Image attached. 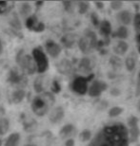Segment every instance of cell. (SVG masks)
Segmentation results:
<instances>
[{"label":"cell","instance_id":"cell-1","mask_svg":"<svg viewBox=\"0 0 140 146\" xmlns=\"http://www.w3.org/2000/svg\"><path fill=\"white\" fill-rule=\"evenodd\" d=\"M128 128L121 122L105 125L96 133L88 146H129Z\"/></svg>","mask_w":140,"mask_h":146},{"label":"cell","instance_id":"cell-2","mask_svg":"<svg viewBox=\"0 0 140 146\" xmlns=\"http://www.w3.org/2000/svg\"><path fill=\"white\" fill-rule=\"evenodd\" d=\"M54 97L50 92H42L31 101V110L38 117L45 116L54 104Z\"/></svg>","mask_w":140,"mask_h":146},{"label":"cell","instance_id":"cell-3","mask_svg":"<svg viewBox=\"0 0 140 146\" xmlns=\"http://www.w3.org/2000/svg\"><path fill=\"white\" fill-rule=\"evenodd\" d=\"M15 61L18 64L19 66L25 73L29 75L33 74L37 70L36 62H34L33 58L29 54H26L25 51L21 49L16 53Z\"/></svg>","mask_w":140,"mask_h":146},{"label":"cell","instance_id":"cell-4","mask_svg":"<svg viewBox=\"0 0 140 146\" xmlns=\"http://www.w3.org/2000/svg\"><path fill=\"white\" fill-rule=\"evenodd\" d=\"M33 58L36 62L37 71L39 73H44L49 68V61L45 52L40 48H36L33 50Z\"/></svg>","mask_w":140,"mask_h":146},{"label":"cell","instance_id":"cell-5","mask_svg":"<svg viewBox=\"0 0 140 146\" xmlns=\"http://www.w3.org/2000/svg\"><path fill=\"white\" fill-rule=\"evenodd\" d=\"M92 77L90 76V77H77L75 78L72 83V89L74 93H76L78 95H84L88 92V82L91 80V78Z\"/></svg>","mask_w":140,"mask_h":146},{"label":"cell","instance_id":"cell-6","mask_svg":"<svg viewBox=\"0 0 140 146\" xmlns=\"http://www.w3.org/2000/svg\"><path fill=\"white\" fill-rule=\"evenodd\" d=\"M128 125H129V139L130 141L135 142L138 139L140 130L138 127V119L135 116H132L128 119Z\"/></svg>","mask_w":140,"mask_h":146},{"label":"cell","instance_id":"cell-7","mask_svg":"<svg viewBox=\"0 0 140 146\" xmlns=\"http://www.w3.org/2000/svg\"><path fill=\"white\" fill-rule=\"evenodd\" d=\"M108 88V84L103 81L96 80L92 82L91 86L89 87L88 93L91 97H98Z\"/></svg>","mask_w":140,"mask_h":146},{"label":"cell","instance_id":"cell-8","mask_svg":"<svg viewBox=\"0 0 140 146\" xmlns=\"http://www.w3.org/2000/svg\"><path fill=\"white\" fill-rule=\"evenodd\" d=\"M26 27L30 31H36V33H42L45 30V25L42 22H39L36 15L28 17L26 20Z\"/></svg>","mask_w":140,"mask_h":146},{"label":"cell","instance_id":"cell-9","mask_svg":"<svg viewBox=\"0 0 140 146\" xmlns=\"http://www.w3.org/2000/svg\"><path fill=\"white\" fill-rule=\"evenodd\" d=\"M45 48H46L47 52H48V54L50 56H52V58H57L59 56V54L61 53V50H62L61 46L52 40L47 41L45 44Z\"/></svg>","mask_w":140,"mask_h":146},{"label":"cell","instance_id":"cell-10","mask_svg":"<svg viewBox=\"0 0 140 146\" xmlns=\"http://www.w3.org/2000/svg\"><path fill=\"white\" fill-rule=\"evenodd\" d=\"M64 109L61 106H56L52 110L49 115V119L52 123H57L64 118Z\"/></svg>","mask_w":140,"mask_h":146},{"label":"cell","instance_id":"cell-11","mask_svg":"<svg viewBox=\"0 0 140 146\" xmlns=\"http://www.w3.org/2000/svg\"><path fill=\"white\" fill-rule=\"evenodd\" d=\"M78 46H79L80 50L85 54H88L92 50L90 39L86 34H84V35L82 37H80V39L78 40Z\"/></svg>","mask_w":140,"mask_h":146},{"label":"cell","instance_id":"cell-12","mask_svg":"<svg viewBox=\"0 0 140 146\" xmlns=\"http://www.w3.org/2000/svg\"><path fill=\"white\" fill-rule=\"evenodd\" d=\"M99 31H100V33L103 35L105 38L109 37L111 34H112V25H111L110 21L108 20H102L99 24Z\"/></svg>","mask_w":140,"mask_h":146},{"label":"cell","instance_id":"cell-13","mask_svg":"<svg viewBox=\"0 0 140 146\" xmlns=\"http://www.w3.org/2000/svg\"><path fill=\"white\" fill-rule=\"evenodd\" d=\"M75 133V128L72 124H66L61 128L59 131V136L62 139H71L72 136H74Z\"/></svg>","mask_w":140,"mask_h":146},{"label":"cell","instance_id":"cell-14","mask_svg":"<svg viewBox=\"0 0 140 146\" xmlns=\"http://www.w3.org/2000/svg\"><path fill=\"white\" fill-rule=\"evenodd\" d=\"M132 13H130L129 11L127 10H124V11H121L120 13L117 14V19L118 21L121 23L123 26H127V25H130L131 22H132Z\"/></svg>","mask_w":140,"mask_h":146},{"label":"cell","instance_id":"cell-15","mask_svg":"<svg viewBox=\"0 0 140 146\" xmlns=\"http://www.w3.org/2000/svg\"><path fill=\"white\" fill-rule=\"evenodd\" d=\"M128 48H129V45L124 40H120L113 46V51L117 55H124L128 51Z\"/></svg>","mask_w":140,"mask_h":146},{"label":"cell","instance_id":"cell-16","mask_svg":"<svg viewBox=\"0 0 140 146\" xmlns=\"http://www.w3.org/2000/svg\"><path fill=\"white\" fill-rule=\"evenodd\" d=\"M20 142V134L13 133L6 139L5 146H18Z\"/></svg>","mask_w":140,"mask_h":146},{"label":"cell","instance_id":"cell-17","mask_svg":"<svg viewBox=\"0 0 140 146\" xmlns=\"http://www.w3.org/2000/svg\"><path fill=\"white\" fill-rule=\"evenodd\" d=\"M33 88L36 90V92H37L38 94L44 92V77L40 76L37 77L33 82Z\"/></svg>","mask_w":140,"mask_h":146},{"label":"cell","instance_id":"cell-18","mask_svg":"<svg viewBox=\"0 0 140 146\" xmlns=\"http://www.w3.org/2000/svg\"><path fill=\"white\" fill-rule=\"evenodd\" d=\"M75 40H76V37L74 34H67V35L61 38V42H62L63 46H66V48H72L74 46Z\"/></svg>","mask_w":140,"mask_h":146},{"label":"cell","instance_id":"cell-19","mask_svg":"<svg viewBox=\"0 0 140 146\" xmlns=\"http://www.w3.org/2000/svg\"><path fill=\"white\" fill-rule=\"evenodd\" d=\"M133 54L135 53L129 55V56L126 58V60H125V66H126V68L129 71L133 70L136 66V58Z\"/></svg>","mask_w":140,"mask_h":146},{"label":"cell","instance_id":"cell-20","mask_svg":"<svg viewBox=\"0 0 140 146\" xmlns=\"http://www.w3.org/2000/svg\"><path fill=\"white\" fill-rule=\"evenodd\" d=\"M84 34H86L87 36L89 37L90 39V42H91V45H92V49H94L97 48V45H98V40H97V36L96 34L93 33V31H90V30H86Z\"/></svg>","mask_w":140,"mask_h":146},{"label":"cell","instance_id":"cell-21","mask_svg":"<svg viewBox=\"0 0 140 146\" xmlns=\"http://www.w3.org/2000/svg\"><path fill=\"white\" fill-rule=\"evenodd\" d=\"M22 81V76L14 69H11V72L9 73V82L11 84H19Z\"/></svg>","mask_w":140,"mask_h":146},{"label":"cell","instance_id":"cell-22","mask_svg":"<svg viewBox=\"0 0 140 146\" xmlns=\"http://www.w3.org/2000/svg\"><path fill=\"white\" fill-rule=\"evenodd\" d=\"M129 35V33H128V29L125 27V26H120L117 31H115V33H113V36L119 38V39L123 40V39H126Z\"/></svg>","mask_w":140,"mask_h":146},{"label":"cell","instance_id":"cell-23","mask_svg":"<svg viewBox=\"0 0 140 146\" xmlns=\"http://www.w3.org/2000/svg\"><path fill=\"white\" fill-rule=\"evenodd\" d=\"M10 128V121L7 118H0V136L5 135Z\"/></svg>","mask_w":140,"mask_h":146},{"label":"cell","instance_id":"cell-24","mask_svg":"<svg viewBox=\"0 0 140 146\" xmlns=\"http://www.w3.org/2000/svg\"><path fill=\"white\" fill-rule=\"evenodd\" d=\"M79 68L82 71L86 72L92 68V61L89 58H83L79 63Z\"/></svg>","mask_w":140,"mask_h":146},{"label":"cell","instance_id":"cell-25","mask_svg":"<svg viewBox=\"0 0 140 146\" xmlns=\"http://www.w3.org/2000/svg\"><path fill=\"white\" fill-rule=\"evenodd\" d=\"M25 95L26 94H25L24 90H22V89L16 90V91L13 94V103H15V104L21 103L22 100L25 97Z\"/></svg>","mask_w":140,"mask_h":146},{"label":"cell","instance_id":"cell-26","mask_svg":"<svg viewBox=\"0 0 140 146\" xmlns=\"http://www.w3.org/2000/svg\"><path fill=\"white\" fill-rule=\"evenodd\" d=\"M58 70L61 73H68L71 70V66H70L69 61L67 60L60 61L59 65H58Z\"/></svg>","mask_w":140,"mask_h":146},{"label":"cell","instance_id":"cell-27","mask_svg":"<svg viewBox=\"0 0 140 146\" xmlns=\"http://www.w3.org/2000/svg\"><path fill=\"white\" fill-rule=\"evenodd\" d=\"M79 139L81 141H84V142L90 141V139H92V132L89 129L83 130L82 132L79 134Z\"/></svg>","mask_w":140,"mask_h":146},{"label":"cell","instance_id":"cell-28","mask_svg":"<svg viewBox=\"0 0 140 146\" xmlns=\"http://www.w3.org/2000/svg\"><path fill=\"white\" fill-rule=\"evenodd\" d=\"M123 112V108H121L120 106H113L109 111V116L111 118H115L121 115V113Z\"/></svg>","mask_w":140,"mask_h":146},{"label":"cell","instance_id":"cell-29","mask_svg":"<svg viewBox=\"0 0 140 146\" xmlns=\"http://www.w3.org/2000/svg\"><path fill=\"white\" fill-rule=\"evenodd\" d=\"M20 13L23 16H27L31 13V6L28 3H23L20 7Z\"/></svg>","mask_w":140,"mask_h":146},{"label":"cell","instance_id":"cell-30","mask_svg":"<svg viewBox=\"0 0 140 146\" xmlns=\"http://www.w3.org/2000/svg\"><path fill=\"white\" fill-rule=\"evenodd\" d=\"M89 10V3L87 2H79L78 3V11L81 14L86 13Z\"/></svg>","mask_w":140,"mask_h":146},{"label":"cell","instance_id":"cell-31","mask_svg":"<svg viewBox=\"0 0 140 146\" xmlns=\"http://www.w3.org/2000/svg\"><path fill=\"white\" fill-rule=\"evenodd\" d=\"M133 26L137 33H140V13H137L133 18Z\"/></svg>","mask_w":140,"mask_h":146},{"label":"cell","instance_id":"cell-32","mask_svg":"<svg viewBox=\"0 0 140 146\" xmlns=\"http://www.w3.org/2000/svg\"><path fill=\"white\" fill-rule=\"evenodd\" d=\"M122 6H123V3H122L121 1H113L112 3H111V7H112L113 10H115V11L120 10V9L122 8Z\"/></svg>","mask_w":140,"mask_h":146},{"label":"cell","instance_id":"cell-33","mask_svg":"<svg viewBox=\"0 0 140 146\" xmlns=\"http://www.w3.org/2000/svg\"><path fill=\"white\" fill-rule=\"evenodd\" d=\"M9 3L6 1H0V13H5L9 11Z\"/></svg>","mask_w":140,"mask_h":146},{"label":"cell","instance_id":"cell-34","mask_svg":"<svg viewBox=\"0 0 140 146\" xmlns=\"http://www.w3.org/2000/svg\"><path fill=\"white\" fill-rule=\"evenodd\" d=\"M60 90H61V87H60L59 83L54 80V82H52V91L54 92V93H58Z\"/></svg>","mask_w":140,"mask_h":146},{"label":"cell","instance_id":"cell-35","mask_svg":"<svg viewBox=\"0 0 140 146\" xmlns=\"http://www.w3.org/2000/svg\"><path fill=\"white\" fill-rule=\"evenodd\" d=\"M91 21L92 23L94 26H98L99 24H100V22H99V18H98V15L96 14L95 13H92L91 14Z\"/></svg>","mask_w":140,"mask_h":146},{"label":"cell","instance_id":"cell-36","mask_svg":"<svg viewBox=\"0 0 140 146\" xmlns=\"http://www.w3.org/2000/svg\"><path fill=\"white\" fill-rule=\"evenodd\" d=\"M135 95L139 96L140 95V70L137 75V80H136V87H135Z\"/></svg>","mask_w":140,"mask_h":146},{"label":"cell","instance_id":"cell-37","mask_svg":"<svg viewBox=\"0 0 140 146\" xmlns=\"http://www.w3.org/2000/svg\"><path fill=\"white\" fill-rule=\"evenodd\" d=\"M64 7H65V9L67 11H72V7H74V4H72V2H64L63 3Z\"/></svg>","mask_w":140,"mask_h":146},{"label":"cell","instance_id":"cell-38","mask_svg":"<svg viewBox=\"0 0 140 146\" xmlns=\"http://www.w3.org/2000/svg\"><path fill=\"white\" fill-rule=\"evenodd\" d=\"M74 139H68L65 142V146H74Z\"/></svg>","mask_w":140,"mask_h":146},{"label":"cell","instance_id":"cell-39","mask_svg":"<svg viewBox=\"0 0 140 146\" xmlns=\"http://www.w3.org/2000/svg\"><path fill=\"white\" fill-rule=\"evenodd\" d=\"M95 5L97 6L98 9H102V8L104 7V4L102 2H95Z\"/></svg>","mask_w":140,"mask_h":146},{"label":"cell","instance_id":"cell-40","mask_svg":"<svg viewBox=\"0 0 140 146\" xmlns=\"http://www.w3.org/2000/svg\"><path fill=\"white\" fill-rule=\"evenodd\" d=\"M135 40H136V42H137L138 45L140 46V33H137V34H136Z\"/></svg>","mask_w":140,"mask_h":146},{"label":"cell","instance_id":"cell-41","mask_svg":"<svg viewBox=\"0 0 140 146\" xmlns=\"http://www.w3.org/2000/svg\"><path fill=\"white\" fill-rule=\"evenodd\" d=\"M3 52V46H2V42H1V39H0V55L2 54Z\"/></svg>","mask_w":140,"mask_h":146},{"label":"cell","instance_id":"cell-42","mask_svg":"<svg viewBox=\"0 0 140 146\" xmlns=\"http://www.w3.org/2000/svg\"><path fill=\"white\" fill-rule=\"evenodd\" d=\"M137 109H138V111H139V112H140V100H139L138 104H137Z\"/></svg>","mask_w":140,"mask_h":146},{"label":"cell","instance_id":"cell-43","mask_svg":"<svg viewBox=\"0 0 140 146\" xmlns=\"http://www.w3.org/2000/svg\"><path fill=\"white\" fill-rule=\"evenodd\" d=\"M3 113H4V110L0 108V115H1V114H3Z\"/></svg>","mask_w":140,"mask_h":146},{"label":"cell","instance_id":"cell-44","mask_svg":"<svg viewBox=\"0 0 140 146\" xmlns=\"http://www.w3.org/2000/svg\"><path fill=\"white\" fill-rule=\"evenodd\" d=\"M25 146H36V145H33V144H28V145H25Z\"/></svg>","mask_w":140,"mask_h":146},{"label":"cell","instance_id":"cell-45","mask_svg":"<svg viewBox=\"0 0 140 146\" xmlns=\"http://www.w3.org/2000/svg\"><path fill=\"white\" fill-rule=\"evenodd\" d=\"M138 52L140 53V46H138Z\"/></svg>","mask_w":140,"mask_h":146},{"label":"cell","instance_id":"cell-46","mask_svg":"<svg viewBox=\"0 0 140 146\" xmlns=\"http://www.w3.org/2000/svg\"><path fill=\"white\" fill-rule=\"evenodd\" d=\"M0 146H2V144H1V141H0Z\"/></svg>","mask_w":140,"mask_h":146}]
</instances>
